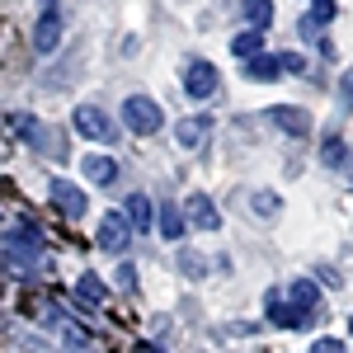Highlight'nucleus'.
Segmentation results:
<instances>
[{
  "instance_id": "4468645a",
  "label": "nucleus",
  "mask_w": 353,
  "mask_h": 353,
  "mask_svg": "<svg viewBox=\"0 0 353 353\" xmlns=\"http://www.w3.org/2000/svg\"><path fill=\"white\" fill-rule=\"evenodd\" d=\"M245 19H250V24H264V28H269V19H273V0H245Z\"/></svg>"
},
{
  "instance_id": "aec40b11",
  "label": "nucleus",
  "mask_w": 353,
  "mask_h": 353,
  "mask_svg": "<svg viewBox=\"0 0 353 353\" xmlns=\"http://www.w3.org/2000/svg\"><path fill=\"white\" fill-rule=\"evenodd\" d=\"M81 292H85V297H90V301H99V297H104V288H99L94 278H81Z\"/></svg>"
},
{
  "instance_id": "20e7f679",
  "label": "nucleus",
  "mask_w": 353,
  "mask_h": 353,
  "mask_svg": "<svg viewBox=\"0 0 353 353\" xmlns=\"http://www.w3.org/2000/svg\"><path fill=\"white\" fill-rule=\"evenodd\" d=\"M269 123H278L288 137H306L311 132V118L301 109H288V104H278V109H269Z\"/></svg>"
},
{
  "instance_id": "f8f14e48",
  "label": "nucleus",
  "mask_w": 353,
  "mask_h": 353,
  "mask_svg": "<svg viewBox=\"0 0 353 353\" xmlns=\"http://www.w3.org/2000/svg\"><path fill=\"white\" fill-rule=\"evenodd\" d=\"M292 301H297V311H316V301H321V292H316V283H306V278H297V283H292Z\"/></svg>"
},
{
  "instance_id": "9d476101",
  "label": "nucleus",
  "mask_w": 353,
  "mask_h": 353,
  "mask_svg": "<svg viewBox=\"0 0 353 353\" xmlns=\"http://www.w3.org/2000/svg\"><path fill=\"white\" fill-rule=\"evenodd\" d=\"M189 212H193V221H198V226H203V231H212V226H217V208H212V203H208V198H189Z\"/></svg>"
},
{
  "instance_id": "7ed1b4c3",
  "label": "nucleus",
  "mask_w": 353,
  "mask_h": 353,
  "mask_svg": "<svg viewBox=\"0 0 353 353\" xmlns=\"http://www.w3.org/2000/svg\"><path fill=\"white\" fill-rule=\"evenodd\" d=\"M76 128H81L85 137H94V141H109V137H113V123L99 109H90V104H81V109H76Z\"/></svg>"
},
{
  "instance_id": "0eeeda50",
  "label": "nucleus",
  "mask_w": 353,
  "mask_h": 353,
  "mask_svg": "<svg viewBox=\"0 0 353 353\" xmlns=\"http://www.w3.org/2000/svg\"><path fill=\"white\" fill-rule=\"evenodd\" d=\"M85 179H94V184H113V174H118V165L109 156H85Z\"/></svg>"
},
{
  "instance_id": "6e6552de",
  "label": "nucleus",
  "mask_w": 353,
  "mask_h": 353,
  "mask_svg": "<svg viewBox=\"0 0 353 353\" xmlns=\"http://www.w3.org/2000/svg\"><path fill=\"white\" fill-rule=\"evenodd\" d=\"M208 141V118H189V123H179V146L184 151H198Z\"/></svg>"
},
{
  "instance_id": "412c9836",
  "label": "nucleus",
  "mask_w": 353,
  "mask_h": 353,
  "mask_svg": "<svg viewBox=\"0 0 353 353\" xmlns=\"http://www.w3.org/2000/svg\"><path fill=\"white\" fill-rule=\"evenodd\" d=\"M316 353H344V349H339L334 339H321V344H316Z\"/></svg>"
},
{
  "instance_id": "ddd939ff",
  "label": "nucleus",
  "mask_w": 353,
  "mask_h": 353,
  "mask_svg": "<svg viewBox=\"0 0 353 353\" xmlns=\"http://www.w3.org/2000/svg\"><path fill=\"white\" fill-rule=\"evenodd\" d=\"M161 231L170 236V241H179V236H184V217H179V208H174V203H165V208H161Z\"/></svg>"
},
{
  "instance_id": "423d86ee",
  "label": "nucleus",
  "mask_w": 353,
  "mask_h": 353,
  "mask_svg": "<svg viewBox=\"0 0 353 353\" xmlns=\"http://www.w3.org/2000/svg\"><path fill=\"white\" fill-rule=\"evenodd\" d=\"M52 198L61 203V212H71V217H81V212H85V193L71 189L66 179H57V184H52Z\"/></svg>"
},
{
  "instance_id": "39448f33",
  "label": "nucleus",
  "mask_w": 353,
  "mask_h": 353,
  "mask_svg": "<svg viewBox=\"0 0 353 353\" xmlns=\"http://www.w3.org/2000/svg\"><path fill=\"white\" fill-rule=\"evenodd\" d=\"M99 245H104V250H128V217H104Z\"/></svg>"
},
{
  "instance_id": "dca6fc26",
  "label": "nucleus",
  "mask_w": 353,
  "mask_h": 353,
  "mask_svg": "<svg viewBox=\"0 0 353 353\" xmlns=\"http://www.w3.org/2000/svg\"><path fill=\"white\" fill-rule=\"evenodd\" d=\"M231 48H236V57H254L259 48H264V33H241Z\"/></svg>"
},
{
  "instance_id": "a211bd4d",
  "label": "nucleus",
  "mask_w": 353,
  "mask_h": 353,
  "mask_svg": "<svg viewBox=\"0 0 353 353\" xmlns=\"http://www.w3.org/2000/svg\"><path fill=\"white\" fill-rule=\"evenodd\" d=\"M311 19H316V24H330V19H334V0H316V5H311Z\"/></svg>"
},
{
  "instance_id": "5701e85b",
  "label": "nucleus",
  "mask_w": 353,
  "mask_h": 353,
  "mask_svg": "<svg viewBox=\"0 0 353 353\" xmlns=\"http://www.w3.org/2000/svg\"><path fill=\"white\" fill-rule=\"evenodd\" d=\"M349 94H353V81H349Z\"/></svg>"
},
{
  "instance_id": "f03ea898",
  "label": "nucleus",
  "mask_w": 353,
  "mask_h": 353,
  "mask_svg": "<svg viewBox=\"0 0 353 353\" xmlns=\"http://www.w3.org/2000/svg\"><path fill=\"white\" fill-rule=\"evenodd\" d=\"M184 90H189L193 99H208L217 90V66L212 61H189L184 66Z\"/></svg>"
},
{
  "instance_id": "f257e3e1",
  "label": "nucleus",
  "mask_w": 353,
  "mask_h": 353,
  "mask_svg": "<svg viewBox=\"0 0 353 353\" xmlns=\"http://www.w3.org/2000/svg\"><path fill=\"white\" fill-rule=\"evenodd\" d=\"M123 123L132 128V132H156L165 123V113H161V104L156 99H146V94H132L128 104H123Z\"/></svg>"
},
{
  "instance_id": "1a4fd4ad",
  "label": "nucleus",
  "mask_w": 353,
  "mask_h": 353,
  "mask_svg": "<svg viewBox=\"0 0 353 353\" xmlns=\"http://www.w3.org/2000/svg\"><path fill=\"white\" fill-rule=\"evenodd\" d=\"M57 38H61V19L57 14H43V24H38V52H52Z\"/></svg>"
},
{
  "instance_id": "9b49d317",
  "label": "nucleus",
  "mask_w": 353,
  "mask_h": 353,
  "mask_svg": "<svg viewBox=\"0 0 353 353\" xmlns=\"http://www.w3.org/2000/svg\"><path fill=\"white\" fill-rule=\"evenodd\" d=\"M128 221H132L137 231H151V203L137 193V198H128Z\"/></svg>"
},
{
  "instance_id": "2eb2a0df",
  "label": "nucleus",
  "mask_w": 353,
  "mask_h": 353,
  "mask_svg": "<svg viewBox=\"0 0 353 353\" xmlns=\"http://www.w3.org/2000/svg\"><path fill=\"white\" fill-rule=\"evenodd\" d=\"M321 156H325V165H344V161H349V146H344L339 137H325V146H321Z\"/></svg>"
},
{
  "instance_id": "4be33fe9",
  "label": "nucleus",
  "mask_w": 353,
  "mask_h": 353,
  "mask_svg": "<svg viewBox=\"0 0 353 353\" xmlns=\"http://www.w3.org/2000/svg\"><path fill=\"white\" fill-rule=\"evenodd\" d=\"M137 353H156V349H137Z\"/></svg>"
},
{
  "instance_id": "f3484780",
  "label": "nucleus",
  "mask_w": 353,
  "mask_h": 353,
  "mask_svg": "<svg viewBox=\"0 0 353 353\" xmlns=\"http://www.w3.org/2000/svg\"><path fill=\"white\" fill-rule=\"evenodd\" d=\"M250 76H254V81H269V76H278V61H273V57H264V61H250Z\"/></svg>"
},
{
  "instance_id": "6ab92c4d",
  "label": "nucleus",
  "mask_w": 353,
  "mask_h": 353,
  "mask_svg": "<svg viewBox=\"0 0 353 353\" xmlns=\"http://www.w3.org/2000/svg\"><path fill=\"white\" fill-rule=\"evenodd\" d=\"M254 212L273 217V212H278V198H273V193H254Z\"/></svg>"
}]
</instances>
